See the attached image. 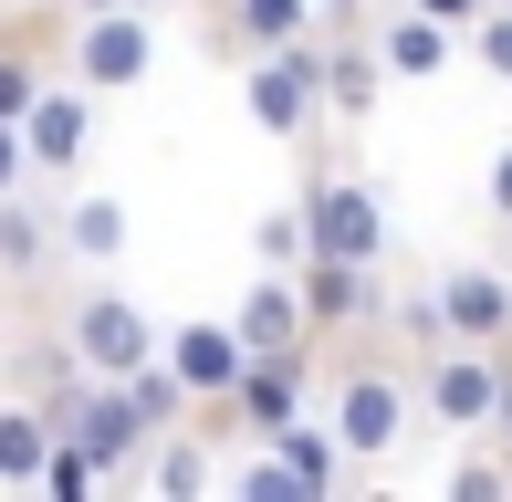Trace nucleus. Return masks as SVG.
<instances>
[{
	"instance_id": "f257e3e1",
	"label": "nucleus",
	"mask_w": 512,
	"mask_h": 502,
	"mask_svg": "<svg viewBox=\"0 0 512 502\" xmlns=\"http://www.w3.org/2000/svg\"><path fill=\"white\" fill-rule=\"evenodd\" d=\"M304 231L324 262H398V210H387V189L356 168V157H335V147H304Z\"/></svg>"
},
{
	"instance_id": "f03ea898",
	"label": "nucleus",
	"mask_w": 512,
	"mask_h": 502,
	"mask_svg": "<svg viewBox=\"0 0 512 502\" xmlns=\"http://www.w3.org/2000/svg\"><path fill=\"white\" fill-rule=\"evenodd\" d=\"M42 325H63V346L95 377H136L147 356H168V325H147V304H136L115 272H84L74 293H63V272H53V283H42Z\"/></svg>"
},
{
	"instance_id": "7ed1b4c3",
	"label": "nucleus",
	"mask_w": 512,
	"mask_h": 502,
	"mask_svg": "<svg viewBox=\"0 0 512 502\" xmlns=\"http://www.w3.org/2000/svg\"><path fill=\"white\" fill-rule=\"evenodd\" d=\"M241 105H251V126H262L272 147H293V157L324 147V136H335V105H324V32L251 53L241 63Z\"/></svg>"
},
{
	"instance_id": "20e7f679",
	"label": "nucleus",
	"mask_w": 512,
	"mask_h": 502,
	"mask_svg": "<svg viewBox=\"0 0 512 502\" xmlns=\"http://www.w3.org/2000/svg\"><path fill=\"white\" fill-rule=\"evenodd\" d=\"M418 408H429V429H450V440H492L502 408H512V346H471V335L418 346Z\"/></svg>"
},
{
	"instance_id": "39448f33",
	"label": "nucleus",
	"mask_w": 512,
	"mask_h": 502,
	"mask_svg": "<svg viewBox=\"0 0 512 502\" xmlns=\"http://www.w3.org/2000/svg\"><path fill=\"white\" fill-rule=\"evenodd\" d=\"M63 74L95 84V95H136V84L157 74V11H74Z\"/></svg>"
},
{
	"instance_id": "423d86ee",
	"label": "nucleus",
	"mask_w": 512,
	"mask_h": 502,
	"mask_svg": "<svg viewBox=\"0 0 512 502\" xmlns=\"http://www.w3.org/2000/svg\"><path fill=\"white\" fill-rule=\"evenodd\" d=\"M314 377H324V346H283V356H251L241 387H230V440L272 450L293 419L314 408Z\"/></svg>"
},
{
	"instance_id": "0eeeda50",
	"label": "nucleus",
	"mask_w": 512,
	"mask_h": 502,
	"mask_svg": "<svg viewBox=\"0 0 512 502\" xmlns=\"http://www.w3.org/2000/svg\"><path fill=\"white\" fill-rule=\"evenodd\" d=\"M63 32H74V0H11L0 11V116L42 105V84L63 74Z\"/></svg>"
},
{
	"instance_id": "6e6552de",
	"label": "nucleus",
	"mask_w": 512,
	"mask_h": 502,
	"mask_svg": "<svg viewBox=\"0 0 512 502\" xmlns=\"http://www.w3.org/2000/svg\"><path fill=\"white\" fill-rule=\"evenodd\" d=\"M53 272H63V189L32 178L0 199V293H42Z\"/></svg>"
},
{
	"instance_id": "1a4fd4ad",
	"label": "nucleus",
	"mask_w": 512,
	"mask_h": 502,
	"mask_svg": "<svg viewBox=\"0 0 512 502\" xmlns=\"http://www.w3.org/2000/svg\"><path fill=\"white\" fill-rule=\"evenodd\" d=\"M429 304H439V335L512 346V251H492V262H439L429 272Z\"/></svg>"
},
{
	"instance_id": "9d476101",
	"label": "nucleus",
	"mask_w": 512,
	"mask_h": 502,
	"mask_svg": "<svg viewBox=\"0 0 512 502\" xmlns=\"http://www.w3.org/2000/svg\"><path fill=\"white\" fill-rule=\"evenodd\" d=\"M304 32H324V0H199V42L220 63H251L272 42H304Z\"/></svg>"
},
{
	"instance_id": "9b49d317",
	"label": "nucleus",
	"mask_w": 512,
	"mask_h": 502,
	"mask_svg": "<svg viewBox=\"0 0 512 502\" xmlns=\"http://www.w3.org/2000/svg\"><path fill=\"white\" fill-rule=\"evenodd\" d=\"M95 84H74V74H53V84H42V105H32V116H21V136H32V168L42 178H53V189H63V178H74L84 168V147H95Z\"/></svg>"
},
{
	"instance_id": "f8f14e48",
	"label": "nucleus",
	"mask_w": 512,
	"mask_h": 502,
	"mask_svg": "<svg viewBox=\"0 0 512 502\" xmlns=\"http://www.w3.org/2000/svg\"><path fill=\"white\" fill-rule=\"evenodd\" d=\"M136 482L168 492V502H199L209 482H230V440H220V419H178V429H157Z\"/></svg>"
},
{
	"instance_id": "ddd939ff",
	"label": "nucleus",
	"mask_w": 512,
	"mask_h": 502,
	"mask_svg": "<svg viewBox=\"0 0 512 502\" xmlns=\"http://www.w3.org/2000/svg\"><path fill=\"white\" fill-rule=\"evenodd\" d=\"M230 325H241V346L251 356H283V346H324L314 335V304H304V272H251V293L230 304Z\"/></svg>"
},
{
	"instance_id": "4468645a",
	"label": "nucleus",
	"mask_w": 512,
	"mask_h": 502,
	"mask_svg": "<svg viewBox=\"0 0 512 502\" xmlns=\"http://www.w3.org/2000/svg\"><path fill=\"white\" fill-rule=\"evenodd\" d=\"M377 53H387V74H398V84H439L460 53H471V32L429 21L418 0H387V11H377Z\"/></svg>"
},
{
	"instance_id": "2eb2a0df",
	"label": "nucleus",
	"mask_w": 512,
	"mask_h": 502,
	"mask_svg": "<svg viewBox=\"0 0 512 502\" xmlns=\"http://www.w3.org/2000/svg\"><path fill=\"white\" fill-rule=\"evenodd\" d=\"M168 367L199 387V398H230L251 367V346H241V325L230 314H189V325H168Z\"/></svg>"
},
{
	"instance_id": "dca6fc26",
	"label": "nucleus",
	"mask_w": 512,
	"mask_h": 502,
	"mask_svg": "<svg viewBox=\"0 0 512 502\" xmlns=\"http://www.w3.org/2000/svg\"><path fill=\"white\" fill-rule=\"evenodd\" d=\"M136 241V210L115 189H63V262L74 272H115Z\"/></svg>"
},
{
	"instance_id": "f3484780",
	"label": "nucleus",
	"mask_w": 512,
	"mask_h": 502,
	"mask_svg": "<svg viewBox=\"0 0 512 502\" xmlns=\"http://www.w3.org/2000/svg\"><path fill=\"white\" fill-rule=\"evenodd\" d=\"M53 408L21 387V398H0V492H42V461H53Z\"/></svg>"
},
{
	"instance_id": "a211bd4d",
	"label": "nucleus",
	"mask_w": 512,
	"mask_h": 502,
	"mask_svg": "<svg viewBox=\"0 0 512 502\" xmlns=\"http://www.w3.org/2000/svg\"><path fill=\"white\" fill-rule=\"evenodd\" d=\"M251 262H272V272H304V262H314L304 199H283V210H262V220H251Z\"/></svg>"
},
{
	"instance_id": "6ab92c4d",
	"label": "nucleus",
	"mask_w": 512,
	"mask_h": 502,
	"mask_svg": "<svg viewBox=\"0 0 512 502\" xmlns=\"http://www.w3.org/2000/svg\"><path fill=\"white\" fill-rule=\"evenodd\" d=\"M230 492H251V502H314L304 471H293L283 450H251V461H230Z\"/></svg>"
},
{
	"instance_id": "aec40b11",
	"label": "nucleus",
	"mask_w": 512,
	"mask_h": 502,
	"mask_svg": "<svg viewBox=\"0 0 512 502\" xmlns=\"http://www.w3.org/2000/svg\"><path fill=\"white\" fill-rule=\"evenodd\" d=\"M502 492H512V461H502V440L460 450V471H450V502H502Z\"/></svg>"
},
{
	"instance_id": "412c9836",
	"label": "nucleus",
	"mask_w": 512,
	"mask_h": 502,
	"mask_svg": "<svg viewBox=\"0 0 512 502\" xmlns=\"http://www.w3.org/2000/svg\"><path fill=\"white\" fill-rule=\"evenodd\" d=\"M95 482H105L95 450H84V440H53V461H42V492H53V502H84Z\"/></svg>"
},
{
	"instance_id": "4be33fe9",
	"label": "nucleus",
	"mask_w": 512,
	"mask_h": 502,
	"mask_svg": "<svg viewBox=\"0 0 512 502\" xmlns=\"http://www.w3.org/2000/svg\"><path fill=\"white\" fill-rule=\"evenodd\" d=\"M471 53H481V74H492V84H512V11H502V0H492V11H481Z\"/></svg>"
},
{
	"instance_id": "5701e85b",
	"label": "nucleus",
	"mask_w": 512,
	"mask_h": 502,
	"mask_svg": "<svg viewBox=\"0 0 512 502\" xmlns=\"http://www.w3.org/2000/svg\"><path fill=\"white\" fill-rule=\"evenodd\" d=\"M481 220L512 241V147H492V168H481Z\"/></svg>"
},
{
	"instance_id": "b1692460",
	"label": "nucleus",
	"mask_w": 512,
	"mask_h": 502,
	"mask_svg": "<svg viewBox=\"0 0 512 502\" xmlns=\"http://www.w3.org/2000/svg\"><path fill=\"white\" fill-rule=\"evenodd\" d=\"M32 136H21V116H0V199H11V189H32Z\"/></svg>"
},
{
	"instance_id": "393cba45",
	"label": "nucleus",
	"mask_w": 512,
	"mask_h": 502,
	"mask_svg": "<svg viewBox=\"0 0 512 502\" xmlns=\"http://www.w3.org/2000/svg\"><path fill=\"white\" fill-rule=\"evenodd\" d=\"M418 11H429V21H450V32H481V11H492V0H418Z\"/></svg>"
},
{
	"instance_id": "a878e982",
	"label": "nucleus",
	"mask_w": 512,
	"mask_h": 502,
	"mask_svg": "<svg viewBox=\"0 0 512 502\" xmlns=\"http://www.w3.org/2000/svg\"><path fill=\"white\" fill-rule=\"evenodd\" d=\"M74 11H168V0H74Z\"/></svg>"
},
{
	"instance_id": "bb28decb",
	"label": "nucleus",
	"mask_w": 512,
	"mask_h": 502,
	"mask_svg": "<svg viewBox=\"0 0 512 502\" xmlns=\"http://www.w3.org/2000/svg\"><path fill=\"white\" fill-rule=\"evenodd\" d=\"M492 440H502V461H512V408H502V429H492Z\"/></svg>"
},
{
	"instance_id": "cd10ccee",
	"label": "nucleus",
	"mask_w": 512,
	"mask_h": 502,
	"mask_svg": "<svg viewBox=\"0 0 512 502\" xmlns=\"http://www.w3.org/2000/svg\"><path fill=\"white\" fill-rule=\"evenodd\" d=\"M0 11H11V0H0Z\"/></svg>"
},
{
	"instance_id": "c85d7f7f",
	"label": "nucleus",
	"mask_w": 512,
	"mask_h": 502,
	"mask_svg": "<svg viewBox=\"0 0 512 502\" xmlns=\"http://www.w3.org/2000/svg\"><path fill=\"white\" fill-rule=\"evenodd\" d=\"M502 11H512V0H502Z\"/></svg>"
}]
</instances>
